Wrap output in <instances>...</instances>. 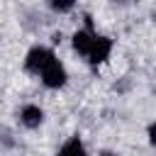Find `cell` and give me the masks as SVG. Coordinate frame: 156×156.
I'll return each instance as SVG.
<instances>
[{
	"mask_svg": "<svg viewBox=\"0 0 156 156\" xmlns=\"http://www.w3.org/2000/svg\"><path fill=\"white\" fill-rule=\"evenodd\" d=\"M41 122H44V110H41L39 105H34V102L22 105V110H20V124H22V127L37 129Z\"/></svg>",
	"mask_w": 156,
	"mask_h": 156,
	"instance_id": "5b68a950",
	"label": "cell"
},
{
	"mask_svg": "<svg viewBox=\"0 0 156 156\" xmlns=\"http://www.w3.org/2000/svg\"><path fill=\"white\" fill-rule=\"evenodd\" d=\"M49 7H51L54 12H71V10L76 7V2H73V0H51Z\"/></svg>",
	"mask_w": 156,
	"mask_h": 156,
	"instance_id": "52a82bcc",
	"label": "cell"
},
{
	"mask_svg": "<svg viewBox=\"0 0 156 156\" xmlns=\"http://www.w3.org/2000/svg\"><path fill=\"white\" fill-rule=\"evenodd\" d=\"M56 156H88V151H85L83 139H80L78 134H73L71 139H66V141H63V146L56 151Z\"/></svg>",
	"mask_w": 156,
	"mask_h": 156,
	"instance_id": "8992f818",
	"label": "cell"
},
{
	"mask_svg": "<svg viewBox=\"0 0 156 156\" xmlns=\"http://www.w3.org/2000/svg\"><path fill=\"white\" fill-rule=\"evenodd\" d=\"M39 80H41L49 90H58V88H63V85L68 83V71H66V66L56 58L54 51H51V56L46 58V63L41 66V71H39Z\"/></svg>",
	"mask_w": 156,
	"mask_h": 156,
	"instance_id": "6da1fadb",
	"label": "cell"
},
{
	"mask_svg": "<svg viewBox=\"0 0 156 156\" xmlns=\"http://www.w3.org/2000/svg\"><path fill=\"white\" fill-rule=\"evenodd\" d=\"M95 29L93 27H83V29H76L73 32V37H71V46H73V51L76 54H80V56H88V51H90V44H93V39H95Z\"/></svg>",
	"mask_w": 156,
	"mask_h": 156,
	"instance_id": "277c9868",
	"label": "cell"
},
{
	"mask_svg": "<svg viewBox=\"0 0 156 156\" xmlns=\"http://www.w3.org/2000/svg\"><path fill=\"white\" fill-rule=\"evenodd\" d=\"M98 156H117V154H115V151H100Z\"/></svg>",
	"mask_w": 156,
	"mask_h": 156,
	"instance_id": "9c48e42d",
	"label": "cell"
},
{
	"mask_svg": "<svg viewBox=\"0 0 156 156\" xmlns=\"http://www.w3.org/2000/svg\"><path fill=\"white\" fill-rule=\"evenodd\" d=\"M112 39L110 37H105V34H95V39H93V44H90V51H88V56H85V61L90 63V66H100V63H105L107 58H110V54H112Z\"/></svg>",
	"mask_w": 156,
	"mask_h": 156,
	"instance_id": "7a4b0ae2",
	"label": "cell"
},
{
	"mask_svg": "<svg viewBox=\"0 0 156 156\" xmlns=\"http://www.w3.org/2000/svg\"><path fill=\"white\" fill-rule=\"evenodd\" d=\"M146 136H149V144L156 146V122H151V124L146 127Z\"/></svg>",
	"mask_w": 156,
	"mask_h": 156,
	"instance_id": "ba28073f",
	"label": "cell"
},
{
	"mask_svg": "<svg viewBox=\"0 0 156 156\" xmlns=\"http://www.w3.org/2000/svg\"><path fill=\"white\" fill-rule=\"evenodd\" d=\"M49 56H51V49H46L41 44H34L24 56V71L32 73V76H39V71H41V66L46 63Z\"/></svg>",
	"mask_w": 156,
	"mask_h": 156,
	"instance_id": "3957f363",
	"label": "cell"
}]
</instances>
